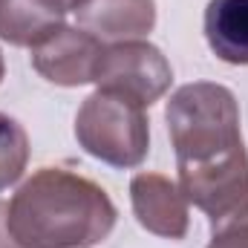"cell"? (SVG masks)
<instances>
[{
  "label": "cell",
  "mask_w": 248,
  "mask_h": 248,
  "mask_svg": "<svg viewBox=\"0 0 248 248\" xmlns=\"http://www.w3.org/2000/svg\"><path fill=\"white\" fill-rule=\"evenodd\" d=\"M75 17L101 44L139 41L156 26V0H87Z\"/></svg>",
  "instance_id": "obj_7"
},
{
  "label": "cell",
  "mask_w": 248,
  "mask_h": 248,
  "mask_svg": "<svg viewBox=\"0 0 248 248\" xmlns=\"http://www.w3.org/2000/svg\"><path fill=\"white\" fill-rule=\"evenodd\" d=\"M130 202L139 225L165 240H182L187 234V199L176 182L162 173H136L130 182Z\"/></svg>",
  "instance_id": "obj_6"
},
{
  "label": "cell",
  "mask_w": 248,
  "mask_h": 248,
  "mask_svg": "<svg viewBox=\"0 0 248 248\" xmlns=\"http://www.w3.org/2000/svg\"><path fill=\"white\" fill-rule=\"evenodd\" d=\"M116 205L93 179L66 170H35L9 202V231L23 248H90L116 228Z\"/></svg>",
  "instance_id": "obj_2"
},
{
  "label": "cell",
  "mask_w": 248,
  "mask_h": 248,
  "mask_svg": "<svg viewBox=\"0 0 248 248\" xmlns=\"http://www.w3.org/2000/svg\"><path fill=\"white\" fill-rule=\"evenodd\" d=\"M173 81V69L159 46L147 41H124L110 44L95 66L98 90L124 95L139 107L156 104Z\"/></svg>",
  "instance_id": "obj_4"
},
{
  "label": "cell",
  "mask_w": 248,
  "mask_h": 248,
  "mask_svg": "<svg viewBox=\"0 0 248 248\" xmlns=\"http://www.w3.org/2000/svg\"><path fill=\"white\" fill-rule=\"evenodd\" d=\"M208 248H248V199L219 225H214V237Z\"/></svg>",
  "instance_id": "obj_11"
},
{
  "label": "cell",
  "mask_w": 248,
  "mask_h": 248,
  "mask_svg": "<svg viewBox=\"0 0 248 248\" xmlns=\"http://www.w3.org/2000/svg\"><path fill=\"white\" fill-rule=\"evenodd\" d=\"M75 139L84 153L110 168H139L150 150V122L136 101L95 90L75 116Z\"/></svg>",
  "instance_id": "obj_3"
},
{
  "label": "cell",
  "mask_w": 248,
  "mask_h": 248,
  "mask_svg": "<svg viewBox=\"0 0 248 248\" xmlns=\"http://www.w3.org/2000/svg\"><path fill=\"white\" fill-rule=\"evenodd\" d=\"M104 44L81 26H61L32 49V66L41 78L58 87H81L95 81V66Z\"/></svg>",
  "instance_id": "obj_5"
},
{
  "label": "cell",
  "mask_w": 248,
  "mask_h": 248,
  "mask_svg": "<svg viewBox=\"0 0 248 248\" xmlns=\"http://www.w3.org/2000/svg\"><path fill=\"white\" fill-rule=\"evenodd\" d=\"M9 202H3L0 199V248H23L17 240H15V234L9 231Z\"/></svg>",
  "instance_id": "obj_12"
},
{
  "label": "cell",
  "mask_w": 248,
  "mask_h": 248,
  "mask_svg": "<svg viewBox=\"0 0 248 248\" xmlns=\"http://www.w3.org/2000/svg\"><path fill=\"white\" fill-rule=\"evenodd\" d=\"M205 41L219 61L248 66V0H211Z\"/></svg>",
  "instance_id": "obj_9"
},
{
  "label": "cell",
  "mask_w": 248,
  "mask_h": 248,
  "mask_svg": "<svg viewBox=\"0 0 248 248\" xmlns=\"http://www.w3.org/2000/svg\"><path fill=\"white\" fill-rule=\"evenodd\" d=\"M61 3L66 6V12H78V9H81L87 0H61Z\"/></svg>",
  "instance_id": "obj_13"
},
{
  "label": "cell",
  "mask_w": 248,
  "mask_h": 248,
  "mask_svg": "<svg viewBox=\"0 0 248 248\" xmlns=\"http://www.w3.org/2000/svg\"><path fill=\"white\" fill-rule=\"evenodd\" d=\"M61 0H0V38L12 46L35 49L63 26Z\"/></svg>",
  "instance_id": "obj_8"
},
{
  "label": "cell",
  "mask_w": 248,
  "mask_h": 248,
  "mask_svg": "<svg viewBox=\"0 0 248 248\" xmlns=\"http://www.w3.org/2000/svg\"><path fill=\"white\" fill-rule=\"evenodd\" d=\"M165 119L176 150L179 190L214 228L248 199L240 104L228 87L196 81L170 95Z\"/></svg>",
  "instance_id": "obj_1"
},
{
  "label": "cell",
  "mask_w": 248,
  "mask_h": 248,
  "mask_svg": "<svg viewBox=\"0 0 248 248\" xmlns=\"http://www.w3.org/2000/svg\"><path fill=\"white\" fill-rule=\"evenodd\" d=\"M3 72H6V66H3V55H0V81H3Z\"/></svg>",
  "instance_id": "obj_14"
},
{
  "label": "cell",
  "mask_w": 248,
  "mask_h": 248,
  "mask_svg": "<svg viewBox=\"0 0 248 248\" xmlns=\"http://www.w3.org/2000/svg\"><path fill=\"white\" fill-rule=\"evenodd\" d=\"M29 162V136L23 124L0 113V190L15 185Z\"/></svg>",
  "instance_id": "obj_10"
}]
</instances>
